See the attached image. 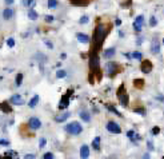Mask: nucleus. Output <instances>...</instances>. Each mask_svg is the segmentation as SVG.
Instances as JSON below:
<instances>
[{"mask_svg":"<svg viewBox=\"0 0 164 159\" xmlns=\"http://www.w3.org/2000/svg\"><path fill=\"white\" fill-rule=\"evenodd\" d=\"M104 38H106V27H104V24L100 23L97 24V27L95 28V33H93V40H95L96 47L102 46Z\"/></svg>","mask_w":164,"mask_h":159,"instance_id":"1","label":"nucleus"},{"mask_svg":"<svg viewBox=\"0 0 164 159\" xmlns=\"http://www.w3.org/2000/svg\"><path fill=\"white\" fill-rule=\"evenodd\" d=\"M64 130H66V132L71 134V135H79V134H82L83 127L79 122H71L64 127Z\"/></svg>","mask_w":164,"mask_h":159,"instance_id":"2","label":"nucleus"},{"mask_svg":"<svg viewBox=\"0 0 164 159\" xmlns=\"http://www.w3.org/2000/svg\"><path fill=\"white\" fill-rule=\"evenodd\" d=\"M104 71H106V74L109 78H112L117 72V64L113 62H108L106 66H104Z\"/></svg>","mask_w":164,"mask_h":159,"instance_id":"3","label":"nucleus"},{"mask_svg":"<svg viewBox=\"0 0 164 159\" xmlns=\"http://www.w3.org/2000/svg\"><path fill=\"white\" fill-rule=\"evenodd\" d=\"M89 68H91L92 72H97L99 71V56L97 54L92 52L91 58H89Z\"/></svg>","mask_w":164,"mask_h":159,"instance_id":"4","label":"nucleus"},{"mask_svg":"<svg viewBox=\"0 0 164 159\" xmlns=\"http://www.w3.org/2000/svg\"><path fill=\"white\" fill-rule=\"evenodd\" d=\"M28 127L31 128L32 131H36L39 130V128L42 127V122H40V119L36 118V116H32V118H29V121H28Z\"/></svg>","mask_w":164,"mask_h":159,"instance_id":"5","label":"nucleus"},{"mask_svg":"<svg viewBox=\"0 0 164 159\" xmlns=\"http://www.w3.org/2000/svg\"><path fill=\"white\" fill-rule=\"evenodd\" d=\"M107 130L111 132V134H120L122 132V128H120V126L117 125V123H115L113 121H109L108 123H107Z\"/></svg>","mask_w":164,"mask_h":159,"instance_id":"6","label":"nucleus"},{"mask_svg":"<svg viewBox=\"0 0 164 159\" xmlns=\"http://www.w3.org/2000/svg\"><path fill=\"white\" fill-rule=\"evenodd\" d=\"M9 103L13 104V106H23V104L26 103V100H24V98L22 95L15 94V95H12L11 98H9Z\"/></svg>","mask_w":164,"mask_h":159,"instance_id":"7","label":"nucleus"},{"mask_svg":"<svg viewBox=\"0 0 164 159\" xmlns=\"http://www.w3.org/2000/svg\"><path fill=\"white\" fill-rule=\"evenodd\" d=\"M143 24H144V16H143V15H139V16H136L135 22H133V28H135L136 32H140L142 31Z\"/></svg>","mask_w":164,"mask_h":159,"instance_id":"8","label":"nucleus"},{"mask_svg":"<svg viewBox=\"0 0 164 159\" xmlns=\"http://www.w3.org/2000/svg\"><path fill=\"white\" fill-rule=\"evenodd\" d=\"M140 68H142V72L143 74H150L152 71V63L150 60H143Z\"/></svg>","mask_w":164,"mask_h":159,"instance_id":"9","label":"nucleus"},{"mask_svg":"<svg viewBox=\"0 0 164 159\" xmlns=\"http://www.w3.org/2000/svg\"><path fill=\"white\" fill-rule=\"evenodd\" d=\"M69 116H71V112L66 111V112L60 114V115H56V116H55V122H56V123H63V122H66Z\"/></svg>","mask_w":164,"mask_h":159,"instance_id":"10","label":"nucleus"},{"mask_svg":"<svg viewBox=\"0 0 164 159\" xmlns=\"http://www.w3.org/2000/svg\"><path fill=\"white\" fill-rule=\"evenodd\" d=\"M68 104H69V96H68V95H64V96L62 98L60 103H59V110H60V111L66 110V108L68 107Z\"/></svg>","mask_w":164,"mask_h":159,"instance_id":"11","label":"nucleus"},{"mask_svg":"<svg viewBox=\"0 0 164 159\" xmlns=\"http://www.w3.org/2000/svg\"><path fill=\"white\" fill-rule=\"evenodd\" d=\"M76 39L80 43H83V44H88L89 43V36H88V35H86V33H83V32H77L76 33Z\"/></svg>","mask_w":164,"mask_h":159,"instance_id":"12","label":"nucleus"},{"mask_svg":"<svg viewBox=\"0 0 164 159\" xmlns=\"http://www.w3.org/2000/svg\"><path fill=\"white\" fill-rule=\"evenodd\" d=\"M13 18V9L7 7L6 9L3 11V19L4 20H11V19Z\"/></svg>","mask_w":164,"mask_h":159,"instance_id":"13","label":"nucleus"},{"mask_svg":"<svg viewBox=\"0 0 164 159\" xmlns=\"http://www.w3.org/2000/svg\"><path fill=\"white\" fill-rule=\"evenodd\" d=\"M159 51H160V43H159V40L155 38L152 40V44H151V52L152 54H157Z\"/></svg>","mask_w":164,"mask_h":159,"instance_id":"14","label":"nucleus"},{"mask_svg":"<svg viewBox=\"0 0 164 159\" xmlns=\"http://www.w3.org/2000/svg\"><path fill=\"white\" fill-rule=\"evenodd\" d=\"M89 156V147L87 145H83L80 147V158L82 159H86Z\"/></svg>","mask_w":164,"mask_h":159,"instance_id":"15","label":"nucleus"},{"mask_svg":"<svg viewBox=\"0 0 164 159\" xmlns=\"http://www.w3.org/2000/svg\"><path fill=\"white\" fill-rule=\"evenodd\" d=\"M79 116H80L82 121H83V122H86V123H88L89 121H91V114H89L87 110L80 111V114H79Z\"/></svg>","mask_w":164,"mask_h":159,"instance_id":"16","label":"nucleus"},{"mask_svg":"<svg viewBox=\"0 0 164 159\" xmlns=\"http://www.w3.org/2000/svg\"><path fill=\"white\" fill-rule=\"evenodd\" d=\"M39 100H40V96H39V95H33L31 98V100L28 102V107L29 108H35L39 104Z\"/></svg>","mask_w":164,"mask_h":159,"instance_id":"17","label":"nucleus"},{"mask_svg":"<svg viewBox=\"0 0 164 159\" xmlns=\"http://www.w3.org/2000/svg\"><path fill=\"white\" fill-rule=\"evenodd\" d=\"M115 54H116V49L111 47V48H107V49H104V58L106 59H111L115 56Z\"/></svg>","mask_w":164,"mask_h":159,"instance_id":"18","label":"nucleus"},{"mask_svg":"<svg viewBox=\"0 0 164 159\" xmlns=\"http://www.w3.org/2000/svg\"><path fill=\"white\" fill-rule=\"evenodd\" d=\"M119 100H120V104L123 107H127L128 103H130V99H128L127 94H122V95H119Z\"/></svg>","mask_w":164,"mask_h":159,"instance_id":"19","label":"nucleus"},{"mask_svg":"<svg viewBox=\"0 0 164 159\" xmlns=\"http://www.w3.org/2000/svg\"><path fill=\"white\" fill-rule=\"evenodd\" d=\"M27 16H28V19H29V20H37L39 15H37V12L35 11L33 8H29V9H28V13H27Z\"/></svg>","mask_w":164,"mask_h":159,"instance_id":"20","label":"nucleus"},{"mask_svg":"<svg viewBox=\"0 0 164 159\" xmlns=\"http://www.w3.org/2000/svg\"><path fill=\"white\" fill-rule=\"evenodd\" d=\"M22 6L27 8H33L36 6V0H22Z\"/></svg>","mask_w":164,"mask_h":159,"instance_id":"21","label":"nucleus"},{"mask_svg":"<svg viewBox=\"0 0 164 159\" xmlns=\"http://www.w3.org/2000/svg\"><path fill=\"white\" fill-rule=\"evenodd\" d=\"M92 147H93V150H95V151H100V136L93 138V141H92Z\"/></svg>","mask_w":164,"mask_h":159,"instance_id":"22","label":"nucleus"},{"mask_svg":"<svg viewBox=\"0 0 164 159\" xmlns=\"http://www.w3.org/2000/svg\"><path fill=\"white\" fill-rule=\"evenodd\" d=\"M127 136L130 138V139H132L133 142H135L136 139H140V136H139L137 134H136V131H133V130H131V131H128V132H127Z\"/></svg>","mask_w":164,"mask_h":159,"instance_id":"23","label":"nucleus"},{"mask_svg":"<svg viewBox=\"0 0 164 159\" xmlns=\"http://www.w3.org/2000/svg\"><path fill=\"white\" fill-rule=\"evenodd\" d=\"M23 74H17L16 78H15V84H16V87H20L22 83H23Z\"/></svg>","mask_w":164,"mask_h":159,"instance_id":"24","label":"nucleus"},{"mask_svg":"<svg viewBox=\"0 0 164 159\" xmlns=\"http://www.w3.org/2000/svg\"><path fill=\"white\" fill-rule=\"evenodd\" d=\"M47 6H48V8H49V9H55V8H57L59 2H57V0H48Z\"/></svg>","mask_w":164,"mask_h":159,"instance_id":"25","label":"nucleus"},{"mask_svg":"<svg viewBox=\"0 0 164 159\" xmlns=\"http://www.w3.org/2000/svg\"><path fill=\"white\" fill-rule=\"evenodd\" d=\"M89 0H71V4H73V6H86V4H88Z\"/></svg>","mask_w":164,"mask_h":159,"instance_id":"26","label":"nucleus"},{"mask_svg":"<svg viewBox=\"0 0 164 159\" xmlns=\"http://www.w3.org/2000/svg\"><path fill=\"white\" fill-rule=\"evenodd\" d=\"M130 58L136 59V60H142V59H143V54H142V52H139V51H135V52H132V54H131Z\"/></svg>","mask_w":164,"mask_h":159,"instance_id":"27","label":"nucleus"},{"mask_svg":"<svg viewBox=\"0 0 164 159\" xmlns=\"http://www.w3.org/2000/svg\"><path fill=\"white\" fill-rule=\"evenodd\" d=\"M0 110L4 111V112H11V111H12V108L9 107L7 103H2V104H0Z\"/></svg>","mask_w":164,"mask_h":159,"instance_id":"28","label":"nucleus"},{"mask_svg":"<svg viewBox=\"0 0 164 159\" xmlns=\"http://www.w3.org/2000/svg\"><path fill=\"white\" fill-rule=\"evenodd\" d=\"M106 107H107V110H108V111H111V112H113V114H116L117 116H122V114L119 112V111H117V110H116V108L113 107V106H111V104H107Z\"/></svg>","mask_w":164,"mask_h":159,"instance_id":"29","label":"nucleus"},{"mask_svg":"<svg viewBox=\"0 0 164 159\" xmlns=\"http://www.w3.org/2000/svg\"><path fill=\"white\" fill-rule=\"evenodd\" d=\"M66 76H67V72L64 71V69H59V71L56 72V78H59V79H63Z\"/></svg>","mask_w":164,"mask_h":159,"instance_id":"30","label":"nucleus"},{"mask_svg":"<svg viewBox=\"0 0 164 159\" xmlns=\"http://www.w3.org/2000/svg\"><path fill=\"white\" fill-rule=\"evenodd\" d=\"M89 22V18L87 16V15H83V16L80 18V20H79V24H82V26H83V24H87Z\"/></svg>","mask_w":164,"mask_h":159,"instance_id":"31","label":"nucleus"},{"mask_svg":"<svg viewBox=\"0 0 164 159\" xmlns=\"http://www.w3.org/2000/svg\"><path fill=\"white\" fill-rule=\"evenodd\" d=\"M7 46H8L9 48H13V47H15V39H13V38H8V39H7Z\"/></svg>","mask_w":164,"mask_h":159,"instance_id":"32","label":"nucleus"},{"mask_svg":"<svg viewBox=\"0 0 164 159\" xmlns=\"http://www.w3.org/2000/svg\"><path fill=\"white\" fill-rule=\"evenodd\" d=\"M4 156H11V158H16L17 156V154L16 152H15V151H7L6 154H4Z\"/></svg>","mask_w":164,"mask_h":159,"instance_id":"33","label":"nucleus"},{"mask_svg":"<svg viewBox=\"0 0 164 159\" xmlns=\"http://www.w3.org/2000/svg\"><path fill=\"white\" fill-rule=\"evenodd\" d=\"M46 145H47V139L46 138H40V141H39V147L43 148Z\"/></svg>","mask_w":164,"mask_h":159,"instance_id":"34","label":"nucleus"},{"mask_svg":"<svg viewBox=\"0 0 164 159\" xmlns=\"http://www.w3.org/2000/svg\"><path fill=\"white\" fill-rule=\"evenodd\" d=\"M156 24H157L156 18H155V16H151V18H150V26H151V27H155Z\"/></svg>","mask_w":164,"mask_h":159,"instance_id":"35","label":"nucleus"},{"mask_svg":"<svg viewBox=\"0 0 164 159\" xmlns=\"http://www.w3.org/2000/svg\"><path fill=\"white\" fill-rule=\"evenodd\" d=\"M44 20H46V23H52L55 20V18L52 16V15H47V16L44 18Z\"/></svg>","mask_w":164,"mask_h":159,"instance_id":"36","label":"nucleus"},{"mask_svg":"<svg viewBox=\"0 0 164 159\" xmlns=\"http://www.w3.org/2000/svg\"><path fill=\"white\" fill-rule=\"evenodd\" d=\"M43 158H44V159H53V154H52V152H46V154L43 155Z\"/></svg>","mask_w":164,"mask_h":159,"instance_id":"37","label":"nucleus"},{"mask_svg":"<svg viewBox=\"0 0 164 159\" xmlns=\"http://www.w3.org/2000/svg\"><path fill=\"white\" fill-rule=\"evenodd\" d=\"M0 146H9V141H7V139H0Z\"/></svg>","mask_w":164,"mask_h":159,"instance_id":"38","label":"nucleus"},{"mask_svg":"<svg viewBox=\"0 0 164 159\" xmlns=\"http://www.w3.org/2000/svg\"><path fill=\"white\" fill-rule=\"evenodd\" d=\"M44 43H46V46H47L49 49H53V44H52V42H49V40H44Z\"/></svg>","mask_w":164,"mask_h":159,"instance_id":"39","label":"nucleus"},{"mask_svg":"<svg viewBox=\"0 0 164 159\" xmlns=\"http://www.w3.org/2000/svg\"><path fill=\"white\" fill-rule=\"evenodd\" d=\"M159 132H160V128H159V127H153L152 128V134H153V135H157Z\"/></svg>","mask_w":164,"mask_h":159,"instance_id":"40","label":"nucleus"},{"mask_svg":"<svg viewBox=\"0 0 164 159\" xmlns=\"http://www.w3.org/2000/svg\"><path fill=\"white\" fill-rule=\"evenodd\" d=\"M24 158L26 159H35L36 155H35V154H27V155H24Z\"/></svg>","mask_w":164,"mask_h":159,"instance_id":"41","label":"nucleus"},{"mask_svg":"<svg viewBox=\"0 0 164 159\" xmlns=\"http://www.w3.org/2000/svg\"><path fill=\"white\" fill-rule=\"evenodd\" d=\"M4 3H6L7 6H12V4H13V0H4Z\"/></svg>","mask_w":164,"mask_h":159,"instance_id":"42","label":"nucleus"},{"mask_svg":"<svg viewBox=\"0 0 164 159\" xmlns=\"http://www.w3.org/2000/svg\"><path fill=\"white\" fill-rule=\"evenodd\" d=\"M143 80H135V86H143Z\"/></svg>","mask_w":164,"mask_h":159,"instance_id":"43","label":"nucleus"},{"mask_svg":"<svg viewBox=\"0 0 164 159\" xmlns=\"http://www.w3.org/2000/svg\"><path fill=\"white\" fill-rule=\"evenodd\" d=\"M115 24H116V26L119 27V26H120V24H122V20H120V19H116V20H115Z\"/></svg>","mask_w":164,"mask_h":159,"instance_id":"44","label":"nucleus"},{"mask_svg":"<svg viewBox=\"0 0 164 159\" xmlns=\"http://www.w3.org/2000/svg\"><path fill=\"white\" fill-rule=\"evenodd\" d=\"M67 58V54H62L60 55V59H66Z\"/></svg>","mask_w":164,"mask_h":159,"instance_id":"45","label":"nucleus"},{"mask_svg":"<svg viewBox=\"0 0 164 159\" xmlns=\"http://www.w3.org/2000/svg\"><path fill=\"white\" fill-rule=\"evenodd\" d=\"M148 146H150V150H152V148H153V146H152L151 142H148Z\"/></svg>","mask_w":164,"mask_h":159,"instance_id":"46","label":"nucleus"},{"mask_svg":"<svg viewBox=\"0 0 164 159\" xmlns=\"http://www.w3.org/2000/svg\"><path fill=\"white\" fill-rule=\"evenodd\" d=\"M163 44H164V39H163Z\"/></svg>","mask_w":164,"mask_h":159,"instance_id":"47","label":"nucleus"}]
</instances>
